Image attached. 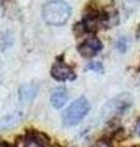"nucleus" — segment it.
<instances>
[{
  "label": "nucleus",
  "instance_id": "obj_1",
  "mask_svg": "<svg viewBox=\"0 0 140 147\" xmlns=\"http://www.w3.org/2000/svg\"><path fill=\"white\" fill-rule=\"evenodd\" d=\"M71 16V7L64 0H49L42 6V17L50 26H64Z\"/></svg>",
  "mask_w": 140,
  "mask_h": 147
},
{
  "label": "nucleus",
  "instance_id": "obj_2",
  "mask_svg": "<svg viewBox=\"0 0 140 147\" xmlns=\"http://www.w3.org/2000/svg\"><path fill=\"white\" fill-rule=\"evenodd\" d=\"M91 109V105L88 103V100L85 97H79L74 100L73 103L64 110L63 113V124L65 126H74L82 121V119L85 118L88 112Z\"/></svg>",
  "mask_w": 140,
  "mask_h": 147
},
{
  "label": "nucleus",
  "instance_id": "obj_3",
  "mask_svg": "<svg viewBox=\"0 0 140 147\" xmlns=\"http://www.w3.org/2000/svg\"><path fill=\"white\" fill-rule=\"evenodd\" d=\"M130 105H132V97L127 93H123L118 96V97H116L114 99L109 100L105 105L103 113L107 114L108 117L117 115V114H123Z\"/></svg>",
  "mask_w": 140,
  "mask_h": 147
},
{
  "label": "nucleus",
  "instance_id": "obj_4",
  "mask_svg": "<svg viewBox=\"0 0 140 147\" xmlns=\"http://www.w3.org/2000/svg\"><path fill=\"white\" fill-rule=\"evenodd\" d=\"M102 48H103V44H102L101 39L93 36L77 45V52L84 58H93L97 53L101 52Z\"/></svg>",
  "mask_w": 140,
  "mask_h": 147
},
{
  "label": "nucleus",
  "instance_id": "obj_5",
  "mask_svg": "<svg viewBox=\"0 0 140 147\" xmlns=\"http://www.w3.org/2000/svg\"><path fill=\"white\" fill-rule=\"evenodd\" d=\"M50 75L57 81H73L76 77L75 71L62 61L53 64L52 69H50Z\"/></svg>",
  "mask_w": 140,
  "mask_h": 147
},
{
  "label": "nucleus",
  "instance_id": "obj_6",
  "mask_svg": "<svg viewBox=\"0 0 140 147\" xmlns=\"http://www.w3.org/2000/svg\"><path fill=\"white\" fill-rule=\"evenodd\" d=\"M37 92H38V85L37 84L22 85L18 90V99L22 104H31L36 98Z\"/></svg>",
  "mask_w": 140,
  "mask_h": 147
},
{
  "label": "nucleus",
  "instance_id": "obj_7",
  "mask_svg": "<svg viewBox=\"0 0 140 147\" xmlns=\"http://www.w3.org/2000/svg\"><path fill=\"white\" fill-rule=\"evenodd\" d=\"M68 100V91L65 87H57L50 96V104L55 109L63 108Z\"/></svg>",
  "mask_w": 140,
  "mask_h": 147
},
{
  "label": "nucleus",
  "instance_id": "obj_8",
  "mask_svg": "<svg viewBox=\"0 0 140 147\" xmlns=\"http://www.w3.org/2000/svg\"><path fill=\"white\" fill-rule=\"evenodd\" d=\"M22 120H23V113L22 112L11 113V114H9V115L4 117L1 119V121H0V129H1L3 131L9 130V129H12L16 125H18Z\"/></svg>",
  "mask_w": 140,
  "mask_h": 147
},
{
  "label": "nucleus",
  "instance_id": "obj_9",
  "mask_svg": "<svg viewBox=\"0 0 140 147\" xmlns=\"http://www.w3.org/2000/svg\"><path fill=\"white\" fill-rule=\"evenodd\" d=\"M86 69H87V70H92L95 72H100V74L103 72V66H102L101 63H90L86 66Z\"/></svg>",
  "mask_w": 140,
  "mask_h": 147
},
{
  "label": "nucleus",
  "instance_id": "obj_10",
  "mask_svg": "<svg viewBox=\"0 0 140 147\" xmlns=\"http://www.w3.org/2000/svg\"><path fill=\"white\" fill-rule=\"evenodd\" d=\"M138 3H139V0H124V4H125V6H128V4H129V6H137L138 5Z\"/></svg>",
  "mask_w": 140,
  "mask_h": 147
},
{
  "label": "nucleus",
  "instance_id": "obj_11",
  "mask_svg": "<svg viewBox=\"0 0 140 147\" xmlns=\"http://www.w3.org/2000/svg\"><path fill=\"white\" fill-rule=\"evenodd\" d=\"M137 132H138V135L140 136V121L138 123V125H137Z\"/></svg>",
  "mask_w": 140,
  "mask_h": 147
}]
</instances>
